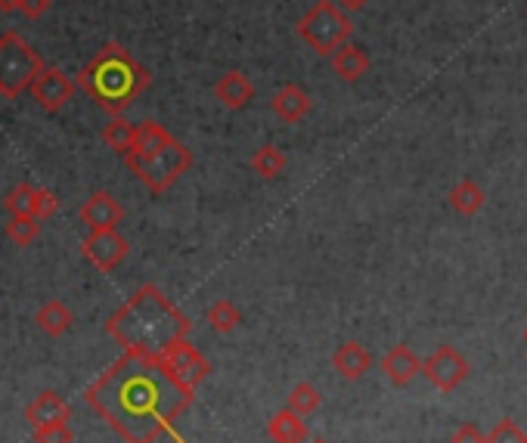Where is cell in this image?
Segmentation results:
<instances>
[{"label": "cell", "instance_id": "52a82bcc", "mask_svg": "<svg viewBox=\"0 0 527 443\" xmlns=\"http://www.w3.org/2000/svg\"><path fill=\"white\" fill-rule=\"evenodd\" d=\"M159 363L168 369L171 378H177V382H180L183 388H190V391H196V388L205 382V378L211 375V363L190 344V338L174 341L168 351L159 357Z\"/></svg>", "mask_w": 527, "mask_h": 443}, {"label": "cell", "instance_id": "e0dca14e", "mask_svg": "<svg viewBox=\"0 0 527 443\" xmlns=\"http://www.w3.org/2000/svg\"><path fill=\"white\" fill-rule=\"evenodd\" d=\"M332 72L345 81V84H357L366 72H369V66H372V59H369V53L360 47V44H341L332 56Z\"/></svg>", "mask_w": 527, "mask_h": 443}, {"label": "cell", "instance_id": "d4e9b609", "mask_svg": "<svg viewBox=\"0 0 527 443\" xmlns=\"http://www.w3.org/2000/svg\"><path fill=\"white\" fill-rule=\"evenodd\" d=\"M4 208L10 211V217H35V208H38V186L19 183L16 189H10V193H7Z\"/></svg>", "mask_w": 527, "mask_h": 443}, {"label": "cell", "instance_id": "603a6c76", "mask_svg": "<svg viewBox=\"0 0 527 443\" xmlns=\"http://www.w3.org/2000/svg\"><path fill=\"white\" fill-rule=\"evenodd\" d=\"M205 320H208V326H211L217 335H230V332H236V329H239V323H242V313H239V307H236L230 298H217V301L208 307Z\"/></svg>", "mask_w": 527, "mask_h": 443}, {"label": "cell", "instance_id": "ac0fdd59", "mask_svg": "<svg viewBox=\"0 0 527 443\" xmlns=\"http://www.w3.org/2000/svg\"><path fill=\"white\" fill-rule=\"evenodd\" d=\"M267 437L273 443H307L310 440V431H307V422L304 416H298L295 409H279V413L270 416L267 422Z\"/></svg>", "mask_w": 527, "mask_h": 443}, {"label": "cell", "instance_id": "1f68e13d", "mask_svg": "<svg viewBox=\"0 0 527 443\" xmlns=\"http://www.w3.org/2000/svg\"><path fill=\"white\" fill-rule=\"evenodd\" d=\"M335 4L345 10L348 16H354V13H360V10H366L369 7V0H335Z\"/></svg>", "mask_w": 527, "mask_h": 443}, {"label": "cell", "instance_id": "e575fe53", "mask_svg": "<svg viewBox=\"0 0 527 443\" xmlns=\"http://www.w3.org/2000/svg\"><path fill=\"white\" fill-rule=\"evenodd\" d=\"M524 344H527V329H524Z\"/></svg>", "mask_w": 527, "mask_h": 443}, {"label": "cell", "instance_id": "4fadbf2b", "mask_svg": "<svg viewBox=\"0 0 527 443\" xmlns=\"http://www.w3.org/2000/svg\"><path fill=\"white\" fill-rule=\"evenodd\" d=\"M72 416V406L62 400L56 391H41L35 400L25 406V422L31 428H47V425H66Z\"/></svg>", "mask_w": 527, "mask_h": 443}, {"label": "cell", "instance_id": "9c48e42d", "mask_svg": "<svg viewBox=\"0 0 527 443\" xmlns=\"http://www.w3.org/2000/svg\"><path fill=\"white\" fill-rule=\"evenodd\" d=\"M81 251L100 273H112L124 258H128L131 245L118 230H90L84 245H81Z\"/></svg>", "mask_w": 527, "mask_h": 443}, {"label": "cell", "instance_id": "484cf974", "mask_svg": "<svg viewBox=\"0 0 527 443\" xmlns=\"http://www.w3.org/2000/svg\"><path fill=\"white\" fill-rule=\"evenodd\" d=\"M286 406L289 409H295L298 416H310V413H317V409L323 406V394L310 385V382H298L292 391H289V397H286Z\"/></svg>", "mask_w": 527, "mask_h": 443}, {"label": "cell", "instance_id": "30bf717a", "mask_svg": "<svg viewBox=\"0 0 527 443\" xmlns=\"http://www.w3.org/2000/svg\"><path fill=\"white\" fill-rule=\"evenodd\" d=\"M78 84L53 66H44V72L31 84V100H35L44 112H59L62 106H69L75 100Z\"/></svg>", "mask_w": 527, "mask_h": 443}, {"label": "cell", "instance_id": "f1b7e54d", "mask_svg": "<svg viewBox=\"0 0 527 443\" xmlns=\"http://www.w3.org/2000/svg\"><path fill=\"white\" fill-rule=\"evenodd\" d=\"M35 443H75V434L66 425H47V428H35Z\"/></svg>", "mask_w": 527, "mask_h": 443}, {"label": "cell", "instance_id": "7c38bea8", "mask_svg": "<svg viewBox=\"0 0 527 443\" xmlns=\"http://www.w3.org/2000/svg\"><path fill=\"white\" fill-rule=\"evenodd\" d=\"M81 224L87 230H118V224L124 220V208L121 202L106 193V189H100V193H93L84 205H81Z\"/></svg>", "mask_w": 527, "mask_h": 443}, {"label": "cell", "instance_id": "5bb4252c", "mask_svg": "<svg viewBox=\"0 0 527 443\" xmlns=\"http://www.w3.org/2000/svg\"><path fill=\"white\" fill-rule=\"evenodd\" d=\"M270 109L279 121L286 124H298L301 118H307L314 112V100H310V93L298 84H283L273 97H270Z\"/></svg>", "mask_w": 527, "mask_h": 443}, {"label": "cell", "instance_id": "cb8c5ba5", "mask_svg": "<svg viewBox=\"0 0 527 443\" xmlns=\"http://www.w3.org/2000/svg\"><path fill=\"white\" fill-rule=\"evenodd\" d=\"M134 134H137V124L131 121H124L121 115H115L106 128H103V143L118 152V155H128L134 149Z\"/></svg>", "mask_w": 527, "mask_h": 443}, {"label": "cell", "instance_id": "4dcf8cb0", "mask_svg": "<svg viewBox=\"0 0 527 443\" xmlns=\"http://www.w3.org/2000/svg\"><path fill=\"white\" fill-rule=\"evenodd\" d=\"M53 7V0H19V13L25 19H41Z\"/></svg>", "mask_w": 527, "mask_h": 443}, {"label": "cell", "instance_id": "3957f363", "mask_svg": "<svg viewBox=\"0 0 527 443\" xmlns=\"http://www.w3.org/2000/svg\"><path fill=\"white\" fill-rule=\"evenodd\" d=\"M149 84V69L140 66L121 44H106L103 50H97V56L78 75V87L112 118L128 112L140 93L149 90Z\"/></svg>", "mask_w": 527, "mask_h": 443}, {"label": "cell", "instance_id": "d6986e66", "mask_svg": "<svg viewBox=\"0 0 527 443\" xmlns=\"http://www.w3.org/2000/svg\"><path fill=\"white\" fill-rule=\"evenodd\" d=\"M447 202H450V208L459 214V217H475V214H481L484 211V205H487V193H484V186L481 183H475V180H459L450 193H447Z\"/></svg>", "mask_w": 527, "mask_h": 443}, {"label": "cell", "instance_id": "836d02e7", "mask_svg": "<svg viewBox=\"0 0 527 443\" xmlns=\"http://www.w3.org/2000/svg\"><path fill=\"white\" fill-rule=\"evenodd\" d=\"M307 443H329V440H326V437H310Z\"/></svg>", "mask_w": 527, "mask_h": 443}, {"label": "cell", "instance_id": "d6a6232c", "mask_svg": "<svg viewBox=\"0 0 527 443\" xmlns=\"http://www.w3.org/2000/svg\"><path fill=\"white\" fill-rule=\"evenodd\" d=\"M19 10V0H0V13H16Z\"/></svg>", "mask_w": 527, "mask_h": 443}, {"label": "cell", "instance_id": "4316f807", "mask_svg": "<svg viewBox=\"0 0 527 443\" xmlns=\"http://www.w3.org/2000/svg\"><path fill=\"white\" fill-rule=\"evenodd\" d=\"M4 233H7V239L13 245L25 248V245H31L41 236V220H35V217H10V224L4 227Z\"/></svg>", "mask_w": 527, "mask_h": 443}, {"label": "cell", "instance_id": "83f0119b", "mask_svg": "<svg viewBox=\"0 0 527 443\" xmlns=\"http://www.w3.org/2000/svg\"><path fill=\"white\" fill-rule=\"evenodd\" d=\"M487 443H527V431L515 419H500L487 431Z\"/></svg>", "mask_w": 527, "mask_h": 443}, {"label": "cell", "instance_id": "2e32d148", "mask_svg": "<svg viewBox=\"0 0 527 443\" xmlns=\"http://www.w3.org/2000/svg\"><path fill=\"white\" fill-rule=\"evenodd\" d=\"M332 369L345 378V382H360V378L372 369V354L360 341H345V344L335 347Z\"/></svg>", "mask_w": 527, "mask_h": 443}, {"label": "cell", "instance_id": "8fae6325", "mask_svg": "<svg viewBox=\"0 0 527 443\" xmlns=\"http://www.w3.org/2000/svg\"><path fill=\"white\" fill-rule=\"evenodd\" d=\"M422 366H425V360L413 351L410 344H394L391 351L382 357V372L388 375V382H391L394 388L413 385L416 378L422 375Z\"/></svg>", "mask_w": 527, "mask_h": 443}, {"label": "cell", "instance_id": "5b68a950", "mask_svg": "<svg viewBox=\"0 0 527 443\" xmlns=\"http://www.w3.org/2000/svg\"><path fill=\"white\" fill-rule=\"evenodd\" d=\"M44 72V59L19 31L0 35V97L16 100L19 93L31 90L35 78Z\"/></svg>", "mask_w": 527, "mask_h": 443}, {"label": "cell", "instance_id": "7a4b0ae2", "mask_svg": "<svg viewBox=\"0 0 527 443\" xmlns=\"http://www.w3.org/2000/svg\"><path fill=\"white\" fill-rule=\"evenodd\" d=\"M193 323L159 286H140L106 323V335L124 354L162 357L180 338H190Z\"/></svg>", "mask_w": 527, "mask_h": 443}, {"label": "cell", "instance_id": "7402d4cb", "mask_svg": "<svg viewBox=\"0 0 527 443\" xmlns=\"http://www.w3.org/2000/svg\"><path fill=\"white\" fill-rule=\"evenodd\" d=\"M174 137L155 121H140L137 124V134H134V149L128 155H149V152H159L165 146H171Z\"/></svg>", "mask_w": 527, "mask_h": 443}, {"label": "cell", "instance_id": "9a60e30c", "mask_svg": "<svg viewBox=\"0 0 527 443\" xmlns=\"http://www.w3.org/2000/svg\"><path fill=\"white\" fill-rule=\"evenodd\" d=\"M214 97H217V103H221L224 109H230V112H242L248 103L255 100V84L248 81L245 72L230 69V72H224L221 78H217V84H214Z\"/></svg>", "mask_w": 527, "mask_h": 443}, {"label": "cell", "instance_id": "277c9868", "mask_svg": "<svg viewBox=\"0 0 527 443\" xmlns=\"http://www.w3.org/2000/svg\"><path fill=\"white\" fill-rule=\"evenodd\" d=\"M295 35L317 56H332L341 44L351 41L354 22L335 0H317V4L298 19Z\"/></svg>", "mask_w": 527, "mask_h": 443}, {"label": "cell", "instance_id": "8992f818", "mask_svg": "<svg viewBox=\"0 0 527 443\" xmlns=\"http://www.w3.org/2000/svg\"><path fill=\"white\" fill-rule=\"evenodd\" d=\"M124 165H128L137 180L149 189V193L162 196L168 189L193 168V152L186 149L183 143H171L159 152H149V155H124Z\"/></svg>", "mask_w": 527, "mask_h": 443}, {"label": "cell", "instance_id": "44dd1931", "mask_svg": "<svg viewBox=\"0 0 527 443\" xmlns=\"http://www.w3.org/2000/svg\"><path fill=\"white\" fill-rule=\"evenodd\" d=\"M252 171L258 174V177H264V180H276V177H283L286 174V168H289V158H286V152L279 149V146H273V143H264V146H258V152L252 155Z\"/></svg>", "mask_w": 527, "mask_h": 443}, {"label": "cell", "instance_id": "6da1fadb", "mask_svg": "<svg viewBox=\"0 0 527 443\" xmlns=\"http://www.w3.org/2000/svg\"><path fill=\"white\" fill-rule=\"evenodd\" d=\"M193 394L159 357L124 354L84 391V403L124 443H155L190 409Z\"/></svg>", "mask_w": 527, "mask_h": 443}, {"label": "cell", "instance_id": "f546056e", "mask_svg": "<svg viewBox=\"0 0 527 443\" xmlns=\"http://www.w3.org/2000/svg\"><path fill=\"white\" fill-rule=\"evenodd\" d=\"M450 443H487V431H481L475 422H462V425L453 431Z\"/></svg>", "mask_w": 527, "mask_h": 443}, {"label": "cell", "instance_id": "ba28073f", "mask_svg": "<svg viewBox=\"0 0 527 443\" xmlns=\"http://www.w3.org/2000/svg\"><path fill=\"white\" fill-rule=\"evenodd\" d=\"M422 372H425V378H428V382L438 388L441 394H450V391H456V388L465 382V378H469L472 366H469V360H465V357L456 351V347L441 344L431 357H425Z\"/></svg>", "mask_w": 527, "mask_h": 443}, {"label": "cell", "instance_id": "ffe728a7", "mask_svg": "<svg viewBox=\"0 0 527 443\" xmlns=\"http://www.w3.org/2000/svg\"><path fill=\"white\" fill-rule=\"evenodd\" d=\"M35 323H38V329L47 332L50 338H59V335H66V332L72 329L75 316H72V310H69L66 304L53 298V301L41 304V310L35 313Z\"/></svg>", "mask_w": 527, "mask_h": 443}]
</instances>
